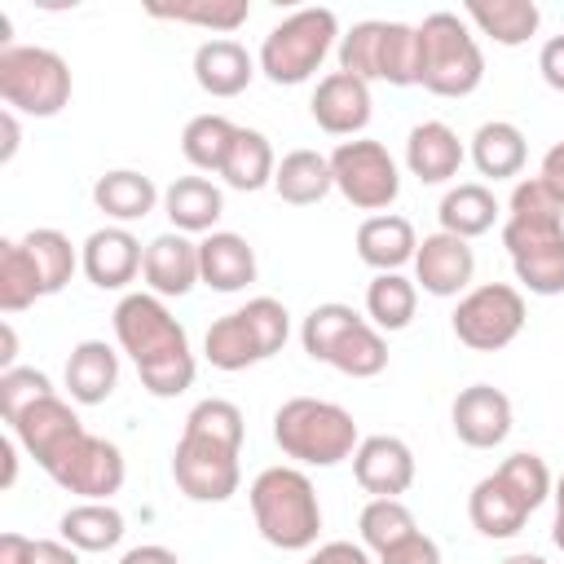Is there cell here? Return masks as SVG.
I'll return each instance as SVG.
<instances>
[{"mask_svg":"<svg viewBox=\"0 0 564 564\" xmlns=\"http://www.w3.org/2000/svg\"><path fill=\"white\" fill-rule=\"evenodd\" d=\"M551 498H555V511H564V476L555 480V489H551Z\"/></svg>","mask_w":564,"mask_h":564,"instance_id":"obj_57","label":"cell"},{"mask_svg":"<svg viewBox=\"0 0 564 564\" xmlns=\"http://www.w3.org/2000/svg\"><path fill=\"white\" fill-rule=\"evenodd\" d=\"M498 564H551L546 555H533V551H516V555H507V560H498Z\"/></svg>","mask_w":564,"mask_h":564,"instance_id":"obj_55","label":"cell"},{"mask_svg":"<svg viewBox=\"0 0 564 564\" xmlns=\"http://www.w3.org/2000/svg\"><path fill=\"white\" fill-rule=\"evenodd\" d=\"M538 70H542V79H546L555 93H564V35H551V40L542 44Z\"/></svg>","mask_w":564,"mask_h":564,"instance_id":"obj_47","label":"cell"},{"mask_svg":"<svg viewBox=\"0 0 564 564\" xmlns=\"http://www.w3.org/2000/svg\"><path fill=\"white\" fill-rule=\"evenodd\" d=\"M414 308H419V286L405 273H375L370 278V286H366V317H370V326H379L383 335L405 330L414 322Z\"/></svg>","mask_w":564,"mask_h":564,"instance_id":"obj_36","label":"cell"},{"mask_svg":"<svg viewBox=\"0 0 564 564\" xmlns=\"http://www.w3.org/2000/svg\"><path fill=\"white\" fill-rule=\"evenodd\" d=\"M273 172H278V159H273V145L264 132L256 128H238L234 132V145L220 163V181L229 189H242V194H256L264 185H273Z\"/></svg>","mask_w":564,"mask_h":564,"instance_id":"obj_32","label":"cell"},{"mask_svg":"<svg viewBox=\"0 0 564 564\" xmlns=\"http://www.w3.org/2000/svg\"><path fill=\"white\" fill-rule=\"evenodd\" d=\"M0 128H4V145H0V163H9V159L18 154V115H13V110H4V115H0Z\"/></svg>","mask_w":564,"mask_h":564,"instance_id":"obj_53","label":"cell"},{"mask_svg":"<svg viewBox=\"0 0 564 564\" xmlns=\"http://www.w3.org/2000/svg\"><path fill=\"white\" fill-rule=\"evenodd\" d=\"M203 357H207L216 370H225V375L247 370V366H256V361H269L242 308H234V313H225V317H216V322L207 326V335H203Z\"/></svg>","mask_w":564,"mask_h":564,"instance_id":"obj_31","label":"cell"},{"mask_svg":"<svg viewBox=\"0 0 564 564\" xmlns=\"http://www.w3.org/2000/svg\"><path fill=\"white\" fill-rule=\"evenodd\" d=\"M538 176L564 198V141H555L546 154H542V167H538Z\"/></svg>","mask_w":564,"mask_h":564,"instance_id":"obj_51","label":"cell"},{"mask_svg":"<svg viewBox=\"0 0 564 564\" xmlns=\"http://www.w3.org/2000/svg\"><path fill=\"white\" fill-rule=\"evenodd\" d=\"M163 212H167L176 234H216V220L225 212V194L207 176H176L163 189Z\"/></svg>","mask_w":564,"mask_h":564,"instance_id":"obj_26","label":"cell"},{"mask_svg":"<svg viewBox=\"0 0 564 564\" xmlns=\"http://www.w3.org/2000/svg\"><path fill=\"white\" fill-rule=\"evenodd\" d=\"M339 70L366 79V84H392V88H410L419 84V31L405 22H388V18H370L357 22L348 35H339Z\"/></svg>","mask_w":564,"mask_h":564,"instance_id":"obj_9","label":"cell"},{"mask_svg":"<svg viewBox=\"0 0 564 564\" xmlns=\"http://www.w3.org/2000/svg\"><path fill=\"white\" fill-rule=\"evenodd\" d=\"M57 533L75 551H110L123 538V516L110 502H75V507L62 511Z\"/></svg>","mask_w":564,"mask_h":564,"instance_id":"obj_35","label":"cell"},{"mask_svg":"<svg viewBox=\"0 0 564 564\" xmlns=\"http://www.w3.org/2000/svg\"><path fill=\"white\" fill-rule=\"evenodd\" d=\"M115 339L132 357V366L141 375V388L150 397H163V401L181 397L198 375L185 326L150 291H132L115 304Z\"/></svg>","mask_w":564,"mask_h":564,"instance_id":"obj_2","label":"cell"},{"mask_svg":"<svg viewBox=\"0 0 564 564\" xmlns=\"http://www.w3.org/2000/svg\"><path fill=\"white\" fill-rule=\"evenodd\" d=\"M357 529H361V546L383 555L388 546H397L410 533H419V520L401 498H370L361 507V516H357Z\"/></svg>","mask_w":564,"mask_h":564,"instance_id":"obj_39","label":"cell"},{"mask_svg":"<svg viewBox=\"0 0 564 564\" xmlns=\"http://www.w3.org/2000/svg\"><path fill=\"white\" fill-rule=\"evenodd\" d=\"M454 436L471 449H494L511 436V397L494 383H471L449 405Z\"/></svg>","mask_w":564,"mask_h":564,"instance_id":"obj_18","label":"cell"},{"mask_svg":"<svg viewBox=\"0 0 564 564\" xmlns=\"http://www.w3.org/2000/svg\"><path fill=\"white\" fill-rule=\"evenodd\" d=\"M551 542L564 551V511H555V524H551Z\"/></svg>","mask_w":564,"mask_h":564,"instance_id":"obj_56","label":"cell"},{"mask_svg":"<svg viewBox=\"0 0 564 564\" xmlns=\"http://www.w3.org/2000/svg\"><path fill=\"white\" fill-rule=\"evenodd\" d=\"M502 247L511 256L516 282L529 295H564V225H502Z\"/></svg>","mask_w":564,"mask_h":564,"instance_id":"obj_13","label":"cell"},{"mask_svg":"<svg viewBox=\"0 0 564 564\" xmlns=\"http://www.w3.org/2000/svg\"><path fill=\"white\" fill-rule=\"evenodd\" d=\"M35 300H44V286H40V273L22 247V238H4L0 242V308L4 313H22L31 308Z\"/></svg>","mask_w":564,"mask_h":564,"instance_id":"obj_40","label":"cell"},{"mask_svg":"<svg viewBox=\"0 0 564 564\" xmlns=\"http://www.w3.org/2000/svg\"><path fill=\"white\" fill-rule=\"evenodd\" d=\"M507 220H520V225H564V198L542 176H524L511 189Z\"/></svg>","mask_w":564,"mask_h":564,"instance_id":"obj_43","label":"cell"},{"mask_svg":"<svg viewBox=\"0 0 564 564\" xmlns=\"http://www.w3.org/2000/svg\"><path fill=\"white\" fill-rule=\"evenodd\" d=\"M304 564H375V560H370V551H366L361 542H344V538H335V542L313 546Z\"/></svg>","mask_w":564,"mask_h":564,"instance_id":"obj_46","label":"cell"},{"mask_svg":"<svg viewBox=\"0 0 564 564\" xmlns=\"http://www.w3.org/2000/svg\"><path fill=\"white\" fill-rule=\"evenodd\" d=\"M379 564H441V546L419 529V533H410L405 542L388 546V551L379 555Z\"/></svg>","mask_w":564,"mask_h":564,"instance_id":"obj_45","label":"cell"},{"mask_svg":"<svg viewBox=\"0 0 564 564\" xmlns=\"http://www.w3.org/2000/svg\"><path fill=\"white\" fill-rule=\"evenodd\" d=\"M31 564H79V551L70 542H62V538H35Z\"/></svg>","mask_w":564,"mask_h":564,"instance_id":"obj_48","label":"cell"},{"mask_svg":"<svg viewBox=\"0 0 564 564\" xmlns=\"http://www.w3.org/2000/svg\"><path fill=\"white\" fill-rule=\"evenodd\" d=\"M414 251H419L414 225L397 212H379V216H366L357 225V256L375 273H401V264H410Z\"/></svg>","mask_w":564,"mask_h":564,"instance_id":"obj_24","label":"cell"},{"mask_svg":"<svg viewBox=\"0 0 564 564\" xmlns=\"http://www.w3.org/2000/svg\"><path fill=\"white\" fill-rule=\"evenodd\" d=\"M198 269H203V286H212L220 295H234V291L256 282V251L242 234L216 229L198 242Z\"/></svg>","mask_w":564,"mask_h":564,"instance_id":"obj_23","label":"cell"},{"mask_svg":"<svg viewBox=\"0 0 564 564\" xmlns=\"http://www.w3.org/2000/svg\"><path fill=\"white\" fill-rule=\"evenodd\" d=\"M22 247H26L31 264H35V273H40L44 295H57L75 278V269H79V251L70 247V238L62 229H48V225L44 229H31L22 238Z\"/></svg>","mask_w":564,"mask_h":564,"instance_id":"obj_37","label":"cell"},{"mask_svg":"<svg viewBox=\"0 0 564 564\" xmlns=\"http://www.w3.org/2000/svg\"><path fill=\"white\" fill-rule=\"evenodd\" d=\"M551 489H555V480H551L546 458L520 449L471 485V494H467L471 529L480 538H498V542L516 538L524 529V520L551 498Z\"/></svg>","mask_w":564,"mask_h":564,"instance_id":"obj_3","label":"cell"},{"mask_svg":"<svg viewBox=\"0 0 564 564\" xmlns=\"http://www.w3.org/2000/svg\"><path fill=\"white\" fill-rule=\"evenodd\" d=\"M256 75V57L229 40V35H216V40H203L194 48V79L207 97H238Z\"/></svg>","mask_w":564,"mask_h":564,"instance_id":"obj_22","label":"cell"},{"mask_svg":"<svg viewBox=\"0 0 564 564\" xmlns=\"http://www.w3.org/2000/svg\"><path fill=\"white\" fill-rule=\"evenodd\" d=\"M449 326L471 352H498L524 330V295L511 282H480L458 300Z\"/></svg>","mask_w":564,"mask_h":564,"instance_id":"obj_11","label":"cell"},{"mask_svg":"<svg viewBox=\"0 0 564 564\" xmlns=\"http://www.w3.org/2000/svg\"><path fill=\"white\" fill-rule=\"evenodd\" d=\"M70 66L62 53L40 44H9L0 48V101L13 115L53 119L70 101Z\"/></svg>","mask_w":564,"mask_h":564,"instance_id":"obj_8","label":"cell"},{"mask_svg":"<svg viewBox=\"0 0 564 564\" xmlns=\"http://www.w3.org/2000/svg\"><path fill=\"white\" fill-rule=\"evenodd\" d=\"M463 159H467V150H463L458 132H454L449 123H441V119H423V123H414L410 137H405V167H410V176H419L423 185H445V181H454L458 167H463Z\"/></svg>","mask_w":564,"mask_h":564,"instance_id":"obj_21","label":"cell"},{"mask_svg":"<svg viewBox=\"0 0 564 564\" xmlns=\"http://www.w3.org/2000/svg\"><path fill=\"white\" fill-rule=\"evenodd\" d=\"M357 317H361V313H357L352 304H339V300H330V304H313L308 317H304V326H300V344H304V352H308L313 361H326L330 348H335V339H339Z\"/></svg>","mask_w":564,"mask_h":564,"instance_id":"obj_42","label":"cell"},{"mask_svg":"<svg viewBox=\"0 0 564 564\" xmlns=\"http://www.w3.org/2000/svg\"><path fill=\"white\" fill-rule=\"evenodd\" d=\"M145 264V247L137 242V234L128 225H106L93 229L79 247V269L88 273V282L97 291H123Z\"/></svg>","mask_w":564,"mask_h":564,"instance_id":"obj_17","label":"cell"},{"mask_svg":"<svg viewBox=\"0 0 564 564\" xmlns=\"http://www.w3.org/2000/svg\"><path fill=\"white\" fill-rule=\"evenodd\" d=\"M273 441L300 467H335L357 454V419L322 397H291L273 410Z\"/></svg>","mask_w":564,"mask_h":564,"instance_id":"obj_5","label":"cell"},{"mask_svg":"<svg viewBox=\"0 0 564 564\" xmlns=\"http://www.w3.org/2000/svg\"><path fill=\"white\" fill-rule=\"evenodd\" d=\"M352 476L370 498H401L414 485V449L401 436H361L352 454Z\"/></svg>","mask_w":564,"mask_h":564,"instance_id":"obj_19","label":"cell"},{"mask_svg":"<svg viewBox=\"0 0 564 564\" xmlns=\"http://www.w3.org/2000/svg\"><path fill=\"white\" fill-rule=\"evenodd\" d=\"M370 84L348 75V70H330L317 79L313 97H308V115L322 132L330 137H361L370 123Z\"/></svg>","mask_w":564,"mask_h":564,"instance_id":"obj_16","label":"cell"},{"mask_svg":"<svg viewBox=\"0 0 564 564\" xmlns=\"http://www.w3.org/2000/svg\"><path fill=\"white\" fill-rule=\"evenodd\" d=\"M119 383V352L106 339H79L66 357V392L75 405H101L110 401Z\"/></svg>","mask_w":564,"mask_h":564,"instance_id":"obj_25","label":"cell"},{"mask_svg":"<svg viewBox=\"0 0 564 564\" xmlns=\"http://www.w3.org/2000/svg\"><path fill=\"white\" fill-rule=\"evenodd\" d=\"M471 163L480 176L489 181H507V176H520L524 172V159H529V145H524V132L507 119H489L471 132Z\"/></svg>","mask_w":564,"mask_h":564,"instance_id":"obj_29","label":"cell"},{"mask_svg":"<svg viewBox=\"0 0 564 564\" xmlns=\"http://www.w3.org/2000/svg\"><path fill=\"white\" fill-rule=\"evenodd\" d=\"M150 18L189 22V26H207L216 35H229L251 18V4L247 0H176V4H150Z\"/></svg>","mask_w":564,"mask_h":564,"instance_id":"obj_41","label":"cell"},{"mask_svg":"<svg viewBox=\"0 0 564 564\" xmlns=\"http://www.w3.org/2000/svg\"><path fill=\"white\" fill-rule=\"evenodd\" d=\"M242 410L225 397H207L185 414L172 449V480L189 502H229L242 485Z\"/></svg>","mask_w":564,"mask_h":564,"instance_id":"obj_1","label":"cell"},{"mask_svg":"<svg viewBox=\"0 0 564 564\" xmlns=\"http://www.w3.org/2000/svg\"><path fill=\"white\" fill-rule=\"evenodd\" d=\"M463 18L471 26H480V35H489L502 48H516V44L533 40L538 26H542V9L533 0H467Z\"/></svg>","mask_w":564,"mask_h":564,"instance_id":"obj_28","label":"cell"},{"mask_svg":"<svg viewBox=\"0 0 564 564\" xmlns=\"http://www.w3.org/2000/svg\"><path fill=\"white\" fill-rule=\"evenodd\" d=\"M471 273H476V251L467 238H454L445 229L427 234L414 251V286H423L436 300H463L471 291Z\"/></svg>","mask_w":564,"mask_h":564,"instance_id":"obj_14","label":"cell"},{"mask_svg":"<svg viewBox=\"0 0 564 564\" xmlns=\"http://www.w3.org/2000/svg\"><path fill=\"white\" fill-rule=\"evenodd\" d=\"M414 31H419V84L436 97H471L485 79V53L467 18L436 9Z\"/></svg>","mask_w":564,"mask_h":564,"instance_id":"obj_6","label":"cell"},{"mask_svg":"<svg viewBox=\"0 0 564 564\" xmlns=\"http://www.w3.org/2000/svg\"><path fill=\"white\" fill-rule=\"evenodd\" d=\"M247 502H251V520H256V529L269 546H278V551L317 546L322 502H317L313 480L300 467H264L251 480Z\"/></svg>","mask_w":564,"mask_h":564,"instance_id":"obj_4","label":"cell"},{"mask_svg":"<svg viewBox=\"0 0 564 564\" xmlns=\"http://www.w3.org/2000/svg\"><path fill=\"white\" fill-rule=\"evenodd\" d=\"M53 485H62L66 494H79L84 502H110V494L123 489V476H128V463H123V449L106 436H75L62 458L48 467Z\"/></svg>","mask_w":564,"mask_h":564,"instance_id":"obj_12","label":"cell"},{"mask_svg":"<svg viewBox=\"0 0 564 564\" xmlns=\"http://www.w3.org/2000/svg\"><path fill=\"white\" fill-rule=\"evenodd\" d=\"M436 216H441V229H445V234L471 242V238H480V234L494 229V220H498V198H494L489 185H480V181H463V185L445 189Z\"/></svg>","mask_w":564,"mask_h":564,"instance_id":"obj_33","label":"cell"},{"mask_svg":"<svg viewBox=\"0 0 564 564\" xmlns=\"http://www.w3.org/2000/svg\"><path fill=\"white\" fill-rule=\"evenodd\" d=\"M273 189L282 203L291 207H313L322 203L330 189H335V176H330V159L317 154V150H291L282 154L278 172H273Z\"/></svg>","mask_w":564,"mask_h":564,"instance_id":"obj_30","label":"cell"},{"mask_svg":"<svg viewBox=\"0 0 564 564\" xmlns=\"http://www.w3.org/2000/svg\"><path fill=\"white\" fill-rule=\"evenodd\" d=\"M326 366H335L348 379H375L388 370V339L379 326H370V317H357L330 348Z\"/></svg>","mask_w":564,"mask_h":564,"instance_id":"obj_34","label":"cell"},{"mask_svg":"<svg viewBox=\"0 0 564 564\" xmlns=\"http://www.w3.org/2000/svg\"><path fill=\"white\" fill-rule=\"evenodd\" d=\"M0 458H4L0 489H13V480H18V436H4V441H0Z\"/></svg>","mask_w":564,"mask_h":564,"instance_id":"obj_52","label":"cell"},{"mask_svg":"<svg viewBox=\"0 0 564 564\" xmlns=\"http://www.w3.org/2000/svg\"><path fill=\"white\" fill-rule=\"evenodd\" d=\"M57 388L48 383V375L44 370H35V366H13V370H4L0 375V414H4V423H13L22 410H31L40 397H53Z\"/></svg>","mask_w":564,"mask_h":564,"instance_id":"obj_44","label":"cell"},{"mask_svg":"<svg viewBox=\"0 0 564 564\" xmlns=\"http://www.w3.org/2000/svg\"><path fill=\"white\" fill-rule=\"evenodd\" d=\"M0 335H4V352H0V375H4V370H13V357H18V335H13V326H9V322H4V330H0Z\"/></svg>","mask_w":564,"mask_h":564,"instance_id":"obj_54","label":"cell"},{"mask_svg":"<svg viewBox=\"0 0 564 564\" xmlns=\"http://www.w3.org/2000/svg\"><path fill=\"white\" fill-rule=\"evenodd\" d=\"M35 538L26 533H0V564H31Z\"/></svg>","mask_w":564,"mask_h":564,"instance_id":"obj_50","label":"cell"},{"mask_svg":"<svg viewBox=\"0 0 564 564\" xmlns=\"http://www.w3.org/2000/svg\"><path fill=\"white\" fill-rule=\"evenodd\" d=\"M141 278L150 286V295L167 300V295H189L194 282H203V269H198V242L189 234H159L150 247H145V264H141Z\"/></svg>","mask_w":564,"mask_h":564,"instance_id":"obj_20","label":"cell"},{"mask_svg":"<svg viewBox=\"0 0 564 564\" xmlns=\"http://www.w3.org/2000/svg\"><path fill=\"white\" fill-rule=\"evenodd\" d=\"M163 194L154 189V181L145 172H132V167H115V172H101L97 185H93V203L106 220L115 225H132V220H145L154 212Z\"/></svg>","mask_w":564,"mask_h":564,"instance_id":"obj_27","label":"cell"},{"mask_svg":"<svg viewBox=\"0 0 564 564\" xmlns=\"http://www.w3.org/2000/svg\"><path fill=\"white\" fill-rule=\"evenodd\" d=\"M13 436H18V445L48 471L57 458H62V449L75 441V436H84L88 427L79 423V414H75V405L70 401H62L57 392L53 397H40L31 410H22L13 423Z\"/></svg>","mask_w":564,"mask_h":564,"instance_id":"obj_15","label":"cell"},{"mask_svg":"<svg viewBox=\"0 0 564 564\" xmlns=\"http://www.w3.org/2000/svg\"><path fill=\"white\" fill-rule=\"evenodd\" d=\"M330 176H335V189L357 207V212H388L401 194V172H397V159L388 154L383 141H370V137H352V141H339L330 154Z\"/></svg>","mask_w":564,"mask_h":564,"instance_id":"obj_10","label":"cell"},{"mask_svg":"<svg viewBox=\"0 0 564 564\" xmlns=\"http://www.w3.org/2000/svg\"><path fill=\"white\" fill-rule=\"evenodd\" d=\"M234 132H238V123H229L225 115H212V110L207 115H194L185 123V132H181L185 163L198 167V172H220V163H225V154L234 145Z\"/></svg>","mask_w":564,"mask_h":564,"instance_id":"obj_38","label":"cell"},{"mask_svg":"<svg viewBox=\"0 0 564 564\" xmlns=\"http://www.w3.org/2000/svg\"><path fill=\"white\" fill-rule=\"evenodd\" d=\"M335 40H339V18H335V9H317V4H313V9H295V13H286V18L264 35L256 66L264 70L269 84L295 88V84H304V79L317 75V66H322L326 53L335 48Z\"/></svg>","mask_w":564,"mask_h":564,"instance_id":"obj_7","label":"cell"},{"mask_svg":"<svg viewBox=\"0 0 564 564\" xmlns=\"http://www.w3.org/2000/svg\"><path fill=\"white\" fill-rule=\"evenodd\" d=\"M119 564H181V560H176V551H172V546H159V542H141V546L123 551V555H119Z\"/></svg>","mask_w":564,"mask_h":564,"instance_id":"obj_49","label":"cell"}]
</instances>
